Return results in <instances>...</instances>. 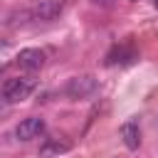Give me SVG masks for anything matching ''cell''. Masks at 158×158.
Here are the masks:
<instances>
[{
	"instance_id": "cell-1",
	"label": "cell",
	"mask_w": 158,
	"mask_h": 158,
	"mask_svg": "<svg viewBox=\"0 0 158 158\" xmlns=\"http://www.w3.org/2000/svg\"><path fill=\"white\" fill-rule=\"evenodd\" d=\"M35 79L30 77H15V79H7L2 84V101L5 104H17L22 99H27L32 91H35Z\"/></svg>"
},
{
	"instance_id": "cell-2",
	"label": "cell",
	"mask_w": 158,
	"mask_h": 158,
	"mask_svg": "<svg viewBox=\"0 0 158 158\" xmlns=\"http://www.w3.org/2000/svg\"><path fill=\"white\" fill-rule=\"evenodd\" d=\"M99 89V81L91 77V74H79V77H72L64 86V94L69 99H86L91 96L94 91Z\"/></svg>"
},
{
	"instance_id": "cell-3",
	"label": "cell",
	"mask_w": 158,
	"mask_h": 158,
	"mask_svg": "<svg viewBox=\"0 0 158 158\" xmlns=\"http://www.w3.org/2000/svg\"><path fill=\"white\" fill-rule=\"evenodd\" d=\"M67 7V0H37L30 7V17L40 20V22H49L54 17H59Z\"/></svg>"
},
{
	"instance_id": "cell-4",
	"label": "cell",
	"mask_w": 158,
	"mask_h": 158,
	"mask_svg": "<svg viewBox=\"0 0 158 158\" xmlns=\"http://www.w3.org/2000/svg\"><path fill=\"white\" fill-rule=\"evenodd\" d=\"M44 52L42 49H37V47H27V49H20L17 52V57H15V64L20 67V69H25V72H35V69H40L42 64H44Z\"/></svg>"
},
{
	"instance_id": "cell-5",
	"label": "cell",
	"mask_w": 158,
	"mask_h": 158,
	"mask_svg": "<svg viewBox=\"0 0 158 158\" xmlns=\"http://www.w3.org/2000/svg\"><path fill=\"white\" fill-rule=\"evenodd\" d=\"M42 133H44V118H40V116H27L15 128V136L20 141H32V138H37Z\"/></svg>"
},
{
	"instance_id": "cell-6",
	"label": "cell",
	"mask_w": 158,
	"mask_h": 158,
	"mask_svg": "<svg viewBox=\"0 0 158 158\" xmlns=\"http://www.w3.org/2000/svg\"><path fill=\"white\" fill-rule=\"evenodd\" d=\"M72 151V141L69 138H44V143L40 146V158H57L62 153Z\"/></svg>"
},
{
	"instance_id": "cell-7",
	"label": "cell",
	"mask_w": 158,
	"mask_h": 158,
	"mask_svg": "<svg viewBox=\"0 0 158 158\" xmlns=\"http://www.w3.org/2000/svg\"><path fill=\"white\" fill-rule=\"evenodd\" d=\"M121 138H123L128 151H136L141 146V128H138V123L136 121H126L121 126Z\"/></svg>"
},
{
	"instance_id": "cell-8",
	"label": "cell",
	"mask_w": 158,
	"mask_h": 158,
	"mask_svg": "<svg viewBox=\"0 0 158 158\" xmlns=\"http://www.w3.org/2000/svg\"><path fill=\"white\" fill-rule=\"evenodd\" d=\"M133 59H136V52H133L131 47H116V49L106 57V64H116V62L126 64V62H133Z\"/></svg>"
},
{
	"instance_id": "cell-9",
	"label": "cell",
	"mask_w": 158,
	"mask_h": 158,
	"mask_svg": "<svg viewBox=\"0 0 158 158\" xmlns=\"http://www.w3.org/2000/svg\"><path fill=\"white\" fill-rule=\"evenodd\" d=\"M94 5H101V7H111L114 5V0H91Z\"/></svg>"
},
{
	"instance_id": "cell-10",
	"label": "cell",
	"mask_w": 158,
	"mask_h": 158,
	"mask_svg": "<svg viewBox=\"0 0 158 158\" xmlns=\"http://www.w3.org/2000/svg\"><path fill=\"white\" fill-rule=\"evenodd\" d=\"M153 5H156V7H158V0H153Z\"/></svg>"
}]
</instances>
